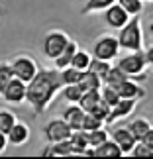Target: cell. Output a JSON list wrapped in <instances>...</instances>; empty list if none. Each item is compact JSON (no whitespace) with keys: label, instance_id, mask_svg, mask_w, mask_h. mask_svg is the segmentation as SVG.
Masks as SVG:
<instances>
[{"label":"cell","instance_id":"1","mask_svg":"<svg viewBox=\"0 0 153 159\" xmlns=\"http://www.w3.org/2000/svg\"><path fill=\"white\" fill-rule=\"evenodd\" d=\"M61 77L57 69H39L29 83H26V100L29 102L38 114L45 112L55 100L57 93H61Z\"/></svg>","mask_w":153,"mask_h":159},{"label":"cell","instance_id":"2","mask_svg":"<svg viewBox=\"0 0 153 159\" xmlns=\"http://www.w3.org/2000/svg\"><path fill=\"white\" fill-rule=\"evenodd\" d=\"M118 43H120V49H126V51L143 49V28H142L139 16H132L126 26L120 28Z\"/></svg>","mask_w":153,"mask_h":159},{"label":"cell","instance_id":"3","mask_svg":"<svg viewBox=\"0 0 153 159\" xmlns=\"http://www.w3.org/2000/svg\"><path fill=\"white\" fill-rule=\"evenodd\" d=\"M116 65H118L130 79H133V81H143V79H147V77H145L147 61H145V51L143 49L130 51L128 55H124L122 59H118Z\"/></svg>","mask_w":153,"mask_h":159},{"label":"cell","instance_id":"4","mask_svg":"<svg viewBox=\"0 0 153 159\" xmlns=\"http://www.w3.org/2000/svg\"><path fill=\"white\" fill-rule=\"evenodd\" d=\"M90 55H92L94 59H100V61H114L120 55L118 38H116V35H110V34H104L100 38H96L94 43H92Z\"/></svg>","mask_w":153,"mask_h":159},{"label":"cell","instance_id":"5","mask_svg":"<svg viewBox=\"0 0 153 159\" xmlns=\"http://www.w3.org/2000/svg\"><path fill=\"white\" fill-rule=\"evenodd\" d=\"M10 67H12V71H14V77H18L24 83H29L39 71L38 61L34 57H29V55H18V57H14Z\"/></svg>","mask_w":153,"mask_h":159},{"label":"cell","instance_id":"6","mask_svg":"<svg viewBox=\"0 0 153 159\" xmlns=\"http://www.w3.org/2000/svg\"><path fill=\"white\" fill-rule=\"evenodd\" d=\"M69 39L71 38L65 32H61V30H53V32H49L43 38V53H45V57L55 59L61 51L65 49V45L69 43Z\"/></svg>","mask_w":153,"mask_h":159},{"label":"cell","instance_id":"7","mask_svg":"<svg viewBox=\"0 0 153 159\" xmlns=\"http://www.w3.org/2000/svg\"><path fill=\"white\" fill-rule=\"evenodd\" d=\"M45 138H47V142H63V139H69L71 138V134H73V128L67 124V122L63 118H53L49 120L45 124Z\"/></svg>","mask_w":153,"mask_h":159},{"label":"cell","instance_id":"8","mask_svg":"<svg viewBox=\"0 0 153 159\" xmlns=\"http://www.w3.org/2000/svg\"><path fill=\"white\" fill-rule=\"evenodd\" d=\"M0 96L10 102V104H20V102L26 100V83L20 81L18 77H12L10 83L4 87V90L0 93Z\"/></svg>","mask_w":153,"mask_h":159},{"label":"cell","instance_id":"9","mask_svg":"<svg viewBox=\"0 0 153 159\" xmlns=\"http://www.w3.org/2000/svg\"><path fill=\"white\" fill-rule=\"evenodd\" d=\"M104 18H106V24L110 28H114V30H120L122 26H126L128 20H130V14L122 8V6L118 2H114V4H110L106 10H104Z\"/></svg>","mask_w":153,"mask_h":159},{"label":"cell","instance_id":"10","mask_svg":"<svg viewBox=\"0 0 153 159\" xmlns=\"http://www.w3.org/2000/svg\"><path fill=\"white\" fill-rule=\"evenodd\" d=\"M116 93L120 94V98H132V100H139L145 96V89L142 84H137V81L128 77L126 81H122L120 84H116Z\"/></svg>","mask_w":153,"mask_h":159},{"label":"cell","instance_id":"11","mask_svg":"<svg viewBox=\"0 0 153 159\" xmlns=\"http://www.w3.org/2000/svg\"><path fill=\"white\" fill-rule=\"evenodd\" d=\"M136 102L137 100H132V98H120L116 104L110 108V114L106 118V124H114L122 118H128L133 110H136Z\"/></svg>","mask_w":153,"mask_h":159},{"label":"cell","instance_id":"12","mask_svg":"<svg viewBox=\"0 0 153 159\" xmlns=\"http://www.w3.org/2000/svg\"><path fill=\"white\" fill-rule=\"evenodd\" d=\"M112 139L118 143V148L122 149V155H130L132 148L137 142V139L132 136V132H130V128H128V126L114 128V130H112Z\"/></svg>","mask_w":153,"mask_h":159},{"label":"cell","instance_id":"13","mask_svg":"<svg viewBox=\"0 0 153 159\" xmlns=\"http://www.w3.org/2000/svg\"><path fill=\"white\" fill-rule=\"evenodd\" d=\"M6 138H8V143H12V145L28 143V139H29V128H28V124H26V122L16 120L14 126H12L8 130V134H6Z\"/></svg>","mask_w":153,"mask_h":159},{"label":"cell","instance_id":"14","mask_svg":"<svg viewBox=\"0 0 153 159\" xmlns=\"http://www.w3.org/2000/svg\"><path fill=\"white\" fill-rule=\"evenodd\" d=\"M83 116H84V110L79 106L77 102H71V104L65 108V112H63L61 118H63L73 130H79V128L83 126Z\"/></svg>","mask_w":153,"mask_h":159},{"label":"cell","instance_id":"15","mask_svg":"<svg viewBox=\"0 0 153 159\" xmlns=\"http://www.w3.org/2000/svg\"><path fill=\"white\" fill-rule=\"evenodd\" d=\"M77 49H79V43H77V41H73V39H69V43L65 45V49H63V51H61V53L57 55V57L53 59L55 69L61 71V69H65V67H69V65H71L73 55L77 53Z\"/></svg>","mask_w":153,"mask_h":159},{"label":"cell","instance_id":"16","mask_svg":"<svg viewBox=\"0 0 153 159\" xmlns=\"http://www.w3.org/2000/svg\"><path fill=\"white\" fill-rule=\"evenodd\" d=\"M69 143L73 148V155H83V151L88 148V132L79 128V130H73Z\"/></svg>","mask_w":153,"mask_h":159},{"label":"cell","instance_id":"17","mask_svg":"<svg viewBox=\"0 0 153 159\" xmlns=\"http://www.w3.org/2000/svg\"><path fill=\"white\" fill-rule=\"evenodd\" d=\"M94 157H122V149L118 148V143L114 139H106L100 145L94 148Z\"/></svg>","mask_w":153,"mask_h":159},{"label":"cell","instance_id":"18","mask_svg":"<svg viewBox=\"0 0 153 159\" xmlns=\"http://www.w3.org/2000/svg\"><path fill=\"white\" fill-rule=\"evenodd\" d=\"M79 87H81V90L84 93V90H98L102 87V81H100V77H96L92 71H83V75L81 79H79Z\"/></svg>","mask_w":153,"mask_h":159},{"label":"cell","instance_id":"19","mask_svg":"<svg viewBox=\"0 0 153 159\" xmlns=\"http://www.w3.org/2000/svg\"><path fill=\"white\" fill-rule=\"evenodd\" d=\"M43 155L67 157V155H73V148H71L69 139H63V142H51L49 148H45V149H43Z\"/></svg>","mask_w":153,"mask_h":159},{"label":"cell","instance_id":"20","mask_svg":"<svg viewBox=\"0 0 153 159\" xmlns=\"http://www.w3.org/2000/svg\"><path fill=\"white\" fill-rule=\"evenodd\" d=\"M98 100H100V89H98V90H84V93L81 94V98H79L77 104L81 106L84 112H90V110H92V106H94Z\"/></svg>","mask_w":153,"mask_h":159},{"label":"cell","instance_id":"21","mask_svg":"<svg viewBox=\"0 0 153 159\" xmlns=\"http://www.w3.org/2000/svg\"><path fill=\"white\" fill-rule=\"evenodd\" d=\"M90 61H92V55L79 47L77 53L73 55V59H71V65L75 67V69H79V71H87L88 65H90Z\"/></svg>","mask_w":153,"mask_h":159},{"label":"cell","instance_id":"22","mask_svg":"<svg viewBox=\"0 0 153 159\" xmlns=\"http://www.w3.org/2000/svg\"><path fill=\"white\" fill-rule=\"evenodd\" d=\"M128 79V75L124 71L120 69L118 65H110V69H108V73H106V77H104V84H110V87H116V84H120L122 81H126Z\"/></svg>","mask_w":153,"mask_h":159},{"label":"cell","instance_id":"23","mask_svg":"<svg viewBox=\"0 0 153 159\" xmlns=\"http://www.w3.org/2000/svg\"><path fill=\"white\" fill-rule=\"evenodd\" d=\"M128 128H130L132 136L136 138V139H142V138L145 136V132H147L149 128H151V122H149L147 118H136Z\"/></svg>","mask_w":153,"mask_h":159},{"label":"cell","instance_id":"24","mask_svg":"<svg viewBox=\"0 0 153 159\" xmlns=\"http://www.w3.org/2000/svg\"><path fill=\"white\" fill-rule=\"evenodd\" d=\"M81 75H83V71L75 69L73 65H69V67H65V69L59 71V77H61V83L63 84H77Z\"/></svg>","mask_w":153,"mask_h":159},{"label":"cell","instance_id":"25","mask_svg":"<svg viewBox=\"0 0 153 159\" xmlns=\"http://www.w3.org/2000/svg\"><path fill=\"white\" fill-rule=\"evenodd\" d=\"M116 0H87V4L83 6V14H92V12H104L110 4H114Z\"/></svg>","mask_w":153,"mask_h":159},{"label":"cell","instance_id":"26","mask_svg":"<svg viewBox=\"0 0 153 159\" xmlns=\"http://www.w3.org/2000/svg\"><path fill=\"white\" fill-rule=\"evenodd\" d=\"M61 93H63V98L71 104V102H79L83 90H81L79 84H63V87H61Z\"/></svg>","mask_w":153,"mask_h":159},{"label":"cell","instance_id":"27","mask_svg":"<svg viewBox=\"0 0 153 159\" xmlns=\"http://www.w3.org/2000/svg\"><path fill=\"white\" fill-rule=\"evenodd\" d=\"M130 16H139L143 10V0H116Z\"/></svg>","mask_w":153,"mask_h":159},{"label":"cell","instance_id":"28","mask_svg":"<svg viewBox=\"0 0 153 159\" xmlns=\"http://www.w3.org/2000/svg\"><path fill=\"white\" fill-rule=\"evenodd\" d=\"M100 98L106 102L110 108H112L116 102L120 100V94L116 93V89H114V87H110V84H102V87H100Z\"/></svg>","mask_w":153,"mask_h":159},{"label":"cell","instance_id":"29","mask_svg":"<svg viewBox=\"0 0 153 159\" xmlns=\"http://www.w3.org/2000/svg\"><path fill=\"white\" fill-rule=\"evenodd\" d=\"M110 138V134L106 132V128H96V130L88 132V145L90 148H96V145H100L102 142H106V139Z\"/></svg>","mask_w":153,"mask_h":159},{"label":"cell","instance_id":"30","mask_svg":"<svg viewBox=\"0 0 153 159\" xmlns=\"http://www.w3.org/2000/svg\"><path fill=\"white\" fill-rule=\"evenodd\" d=\"M108 69H110V61H100V59H94V57L88 65V71H92L96 77H100V81H104Z\"/></svg>","mask_w":153,"mask_h":159},{"label":"cell","instance_id":"31","mask_svg":"<svg viewBox=\"0 0 153 159\" xmlns=\"http://www.w3.org/2000/svg\"><path fill=\"white\" fill-rule=\"evenodd\" d=\"M16 120L18 118H16L14 112H10V110H0V132L8 134V130L14 126Z\"/></svg>","mask_w":153,"mask_h":159},{"label":"cell","instance_id":"32","mask_svg":"<svg viewBox=\"0 0 153 159\" xmlns=\"http://www.w3.org/2000/svg\"><path fill=\"white\" fill-rule=\"evenodd\" d=\"M104 126V122L100 120V118H96L94 114H90V112H84V116H83V130H87V132H92V130H96V128H102Z\"/></svg>","mask_w":153,"mask_h":159},{"label":"cell","instance_id":"33","mask_svg":"<svg viewBox=\"0 0 153 159\" xmlns=\"http://www.w3.org/2000/svg\"><path fill=\"white\" fill-rule=\"evenodd\" d=\"M90 114H94L96 118H100L104 124H106V118H108V114H110V106L106 104V102H104L102 98L96 102V104L92 106V110H90Z\"/></svg>","mask_w":153,"mask_h":159},{"label":"cell","instance_id":"34","mask_svg":"<svg viewBox=\"0 0 153 159\" xmlns=\"http://www.w3.org/2000/svg\"><path fill=\"white\" fill-rule=\"evenodd\" d=\"M12 77H14V71H12L10 63H0V93H2L4 87L10 83Z\"/></svg>","mask_w":153,"mask_h":159},{"label":"cell","instance_id":"35","mask_svg":"<svg viewBox=\"0 0 153 159\" xmlns=\"http://www.w3.org/2000/svg\"><path fill=\"white\" fill-rule=\"evenodd\" d=\"M130 155H133V157H153V151L145 145L143 142H136V145L132 148V151H130Z\"/></svg>","mask_w":153,"mask_h":159},{"label":"cell","instance_id":"36","mask_svg":"<svg viewBox=\"0 0 153 159\" xmlns=\"http://www.w3.org/2000/svg\"><path fill=\"white\" fill-rule=\"evenodd\" d=\"M139 142H143V143H145V145H147V148L153 151V126L149 128L147 132H145V136H143L142 139H139Z\"/></svg>","mask_w":153,"mask_h":159},{"label":"cell","instance_id":"37","mask_svg":"<svg viewBox=\"0 0 153 159\" xmlns=\"http://www.w3.org/2000/svg\"><path fill=\"white\" fill-rule=\"evenodd\" d=\"M145 61H147V67L153 69V45H149L147 51H145Z\"/></svg>","mask_w":153,"mask_h":159},{"label":"cell","instance_id":"38","mask_svg":"<svg viewBox=\"0 0 153 159\" xmlns=\"http://www.w3.org/2000/svg\"><path fill=\"white\" fill-rule=\"evenodd\" d=\"M6 145H8V138H6L4 132H0V153L6 149Z\"/></svg>","mask_w":153,"mask_h":159},{"label":"cell","instance_id":"39","mask_svg":"<svg viewBox=\"0 0 153 159\" xmlns=\"http://www.w3.org/2000/svg\"><path fill=\"white\" fill-rule=\"evenodd\" d=\"M149 32H151V34H153V22H151V26H149Z\"/></svg>","mask_w":153,"mask_h":159},{"label":"cell","instance_id":"40","mask_svg":"<svg viewBox=\"0 0 153 159\" xmlns=\"http://www.w3.org/2000/svg\"><path fill=\"white\" fill-rule=\"evenodd\" d=\"M143 2H151V0H143Z\"/></svg>","mask_w":153,"mask_h":159}]
</instances>
